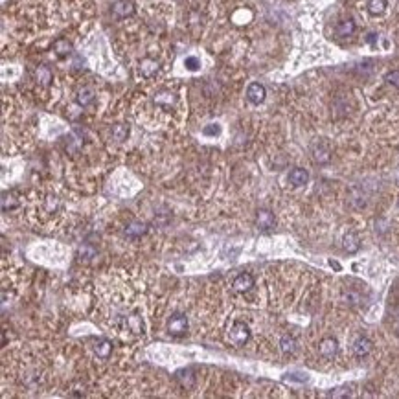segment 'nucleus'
<instances>
[{
    "label": "nucleus",
    "instance_id": "nucleus-1",
    "mask_svg": "<svg viewBox=\"0 0 399 399\" xmlns=\"http://www.w3.org/2000/svg\"><path fill=\"white\" fill-rule=\"evenodd\" d=\"M250 339V329H248L247 324L243 322H236L228 331V340L234 344V346H243Z\"/></svg>",
    "mask_w": 399,
    "mask_h": 399
},
{
    "label": "nucleus",
    "instance_id": "nucleus-2",
    "mask_svg": "<svg viewBox=\"0 0 399 399\" xmlns=\"http://www.w3.org/2000/svg\"><path fill=\"white\" fill-rule=\"evenodd\" d=\"M135 13V2L132 0H118L112 6V15L118 19H127Z\"/></svg>",
    "mask_w": 399,
    "mask_h": 399
},
{
    "label": "nucleus",
    "instance_id": "nucleus-3",
    "mask_svg": "<svg viewBox=\"0 0 399 399\" xmlns=\"http://www.w3.org/2000/svg\"><path fill=\"white\" fill-rule=\"evenodd\" d=\"M186 329H188V319L184 315H175V317H171L169 322H167V331L171 335H175V337L184 335L186 333Z\"/></svg>",
    "mask_w": 399,
    "mask_h": 399
},
{
    "label": "nucleus",
    "instance_id": "nucleus-4",
    "mask_svg": "<svg viewBox=\"0 0 399 399\" xmlns=\"http://www.w3.org/2000/svg\"><path fill=\"white\" fill-rule=\"evenodd\" d=\"M265 96H267V92H265V86L259 85V83H250L247 88V98L250 103L254 105H259L265 101Z\"/></svg>",
    "mask_w": 399,
    "mask_h": 399
},
{
    "label": "nucleus",
    "instance_id": "nucleus-5",
    "mask_svg": "<svg viewBox=\"0 0 399 399\" xmlns=\"http://www.w3.org/2000/svg\"><path fill=\"white\" fill-rule=\"evenodd\" d=\"M319 349L324 359H333L335 355H337V349H339V342L335 339H331V337H328V339H324L320 342Z\"/></svg>",
    "mask_w": 399,
    "mask_h": 399
},
{
    "label": "nucleus",
    "instance_id": "nucleus-6",
    "mask_svg": "<svg viewBox=\"0 0 399 399\" xmlns=\"http://www.w3.org/2000/svg\"><path fill=\"white\" fill-rule=\"evenodd\" d=\"M256 225L261 230H271L274 227V213L269 212V210H259L256 213Z\"/></svg>",
    "mask_w": 399,
    "mask_h": 399
},
{
    "label": "nucleus",
    "instance_id": "nucleus-7",
    "mask_svg": "<svg viewBox=\"0 0 399 399\" xmlns=\"http://www.w3.org/2000/svg\"><path fill=\"white\" fill-rule=\"evenodd\" d=\"M252 287H254V278L248 273L239 274L238 278L234 280V289L239 291V293H247L248 289H252Z\"/></svg>",
    "mask_w": 399,
    "mask_h": 399
},
{
    "label": "nucleus",
    "instance_id": "nucleus-8",
    "mask_svg": "<svg viewBox=\"0 0 399 399\" xmlns=\"http://www.w3.org/2000/svg\"><path fill=\"white\" fill-rule=\"evenodd\" d=\"M370 351H372V340L366 339V337H359V339L353 342L355 357H366Z\"/></svg>",
    "mask_w": 399,
    "mask_h": 399
},
{
    "label": "nucleus",
    "instance_id": "nucleus-9",
    "mask_svg": "<svg viewBox=\"0 0 399 399\" xmlns=\"http://www.w3.org/2000/svg\"><path fill=\"white\" fill-rule=\"evenodd\" d=\"M342 247H344V250H346V252H349V254L357 252V250H359V247H361L359 236H357V234H353V232L346 234V236H344V241H342Z\"/></svg>",
    "mask_w": 399,
    "mask_h": 399
},
{
    "label": "nucleus",
    "instance_id": "nucleus-10",
    "mask_svg": "<svg viewBox=\"0 0 399 399\" xmlns=\"http://www.w3.org/2000/svg\"><path fill=\"white\" fill-rule=\"evenodd\" d=\"M157 70H158V63L153 59H144L140 63V66H138V72L144 77H153L157 74Z\"/></svg>",
    "mask_w": 399,
    "mask_h": 399
},
{
    "label": "nucleus",
    "instance_id": "nucleus-11",
    "mask_svg": "<svg viewBox=\"0 0 399 399\" xmlns=\"http://www.w3.org/2000/svg\"><path fill=\"white\" fill-rule=\"evenodd\" d=\"M289 181L294 186H303L309 181V173L305 169H302V167H296V169H293V171L289 173Z\"/></svg>",
    "mask_w": 399,
    "mask_h": 399
},
{
    "label": "nucleus",
    "instance_id": "nucleus-12",
    "mask_svg": "<svg viewBox=\"0 0 399 399\" xmlns=\"http://www.w3.org/2000/svg\"><path fill=\"white\" fill-rule=\"evenodd\" d=\"M313 158L319 164H328L331 160V153H329V149L326 146L317 144V146H313Z\"/></svg>",
    "mask_w": 399,
    "mask_h": 399
},
{
    "label": "nucleus",
    "instance_id": "nucleus-13",
    "mask_svg": "<svg viewBox=\"0 0 399 399\" xmlns=\"http://www.w3.org/2000/svg\"><path fill=\"white\" fill-rule=\"evenodd\" d=\"M147 230V225L142 221H132L127 225L125 228V234L129 236V238H140V236H144Z\"/></svg>",
    "mask_w": 399,
    "mask_h": 399
},
{
    "label": "nucleus",
    "instance_id": "nucleus-14",
    "mask_svg": "<svg viewBox=\"0 0 399 399\" xmlns=\"http://www.w3.org/2000/svg\"><path fill=\"white\" fill-rule=\"evenodd\" d=\"M54 50L59 57H66L72 54V42L68 39H57L54 42Z\"/></svg>",
    "mask_w": 399,
    "mask_h": 399
},
{
    "label": "nucleus",
    "instance_id": "nucleus-15",
    "mask_svg": "<svg viewBox=\"0 0 399 399\" xmlns=\"http://www.w3.org/2000/svg\"><path fill=\"white\" fill-rule=\"evenodd\" d=\"M35 79H37V83H39V85H42V86L50 85V83H52L50 68H48V66H45V65H40L39 68L35 70Z\"/></svg>",
    "mask_w": 399,
    "mask_h": 399
},
{
    "label": "nucleus",
    "instance_id": "nucleus-16",
    "mask_svg": "<svg viewBox=\"0 0 399 399\" xmlns=\"http://www.w3.org/2000/svg\"><path fill=\"white\" fill-rule=\"evenodd\" d=\"M337 35L339 37H349V35H353V31H355V22L351 19H346V20H342V22H339V26H337Z\"/></svg>",
    "mask_w": 399,
    "mask_h": 399
},
{
    "label": "nucleus",
    "instance_id": "nucleus-17",
    "mask_svg": "<svg viewBox=\"0 0 399 399\" xmlns=\"http://www.w3.org/2000/svg\"><path fill=\"white\" fill-rule=\"evenodd\" d=\"M94 351L100 359H109V355L112 351V344L109 340H98L96 346H94Z\"/></svg>",
    "mask_w": 399,
    "mask_h": 399
},
{
    "label": "nucleus",
    "instance_id": "nucleus-18",
    "mask_svg": "<svg viewBox=\"0 0 399 399\" xmlns=\"http://www.w3.org/2000/svg\"><path fill=\"white\" fill-rule=\"evenodd\" d=\"M177 379L181 381V384L184 388H192L195 384V375H193L192 370H181L177 374Z\"/></svg>",
    "mask_w": 399,
    "mask_h": 399
},
{
    "label": "nucleus",
    "instance_id": "nucleus-19",
    "mask_svg": "<svg viewBox=\"0 0 399 399\" xmlns=\"http://www.w3.org/2000/svg\"><path fill=\"white\" fill-rule=\"evenodd\" d=\"M92 101H94V91L92 88H88V86H85V88H81L79 92H77V103L79 105H91Z\"/></svg>",
    "mask_w": 399,
    "mask_h": 399
},
{
    "label": "nucleus",
    "instance_id": "nucleus-20",
    "mask_svg": "<svg viewBox=\"0 0 399 399\" xmlns=\"http://www.w3.org/2000/svg\"><path fill=\"white\" fill-rule=\"evenodd\" d=\"M280 346H282L283 353H294L296 351V340L291 335H283L282 340H280Z\"/></svg>",
    "mask_w": 399,
    "mask_h": 399
},
{
    "label": "nucleus",
    "instance_id": "nucleus-21",
    "mask_svg": "<svg viewBox=\"0 0 399 399\" xmlns=\"http://www.w3.org/2000/svg\"><path fill=\"white\" fill-rule=\"evenodd\" d=\"M386 10V0H370L368 2V11L372 15H381Z\"/></svg>",
    "mask_w": 399,
    "mask_h": 399
},
{
    "label": "nucleus",
    "instance_id": "nucleus-22",
    "mask_svg": "<svg viewBox=\"0 0 399 399\" xmlns=\"http://www.w3.org/2000/svg\"><path fill=\"white\" fill-rule=\"evenodd\" d=\"M112 138L118 142L125 140L127 137H129V129H127V125H121V123H118V125L112 127Z\"/></svg>",
    "mask_w": 399,
    "mask_h": 399
},
{
    "label": "nucleus",
    "instance_id": "nucleus-23",
    "mask_svg": "<svg viewBox=\"0 0 399 399\" xmlns=\"http://www.w3.org/2000/svg\"><path fill=\"white\" fill-rule=\"evenodd\" d=\"M17 206H19V201H17L13 195H8V193L2 195V210H4V212L13 210V208H17Z\"/></svg>",
    "mask_w": 399,
    "mask_h": 399
},
{
    "label": "nucleus",
    "instance_id": "nucleus-24",
    "mask_svg": "<svg viewBox=\"0 0 399 399\" xmlns=\"http://www.w3.org/2000/svg\"><path fill=\"white\" fill-rule=\"evenodd\" d=\"M96 256V248L91 247V245H83V247L79 248V258L81 259H91Z\"/></svg>",
    "mask_w": 399,
    "mask_h": 399
},
{
    "label": "nucleus",
    "instance_id": "nucleus-25",
    "mask_svg": "<svg viewBox=\"0 0 399 399\" xmlns=\"http://www.w3.org/2000/svg\"><path fill=\"white\" fill-rule=\"evenodd\" d=\"M384 81H386L388 85L397 86V88H399V70H392V72H388V74L384 76Z\"/></svg>",
    "mask_w": 399,
    "mask_h": 399
},
{
    "label": "nucleus",
    "instance_id": "nucleus-26",
    "mask_svg": "<svg viewBox=\"0 0 399 399\" xmlns=\"http://www.w3.org/2000/svg\"><path fill=\"white\" fill-rule=\"evenodd\" d=\"M186 66L190 68V70H197V68H199V61L195 59V57H188V59H186Z\"/></svg>",
    "mask_w": 399,
    "mask_h": 399
},
{
    "label": "nucleus",
    "instance_id": "nucleus-27",
    "mask_svg": "<svg viewBox=\"0 0 399 399\" xmlns=\"http://www.w3.org/2000/svg\"><path fill=\"white\" fill-rule=\"evenodd\" d=\"M202 132H204V135H217L219 127L217 125H208V127H204V129H202Z\"/></svg>",
    "mask_w": 399,
    "mask_h": 399
},
{
    "label": "nucleus",
    "instance_id": "nucleus-28",
    "mask_svg": "<svg viewBox=\"0 0 399 399\" xmlns=\"http://www.w3.org/2000/svg\"><path fill=\"white\" fill-rule=\"evenodd\" d=\"M397 208H399V199H397Z\"/></svg>",
    "mask_w": 399,
    "mask_h": 399
}]
</instances>
